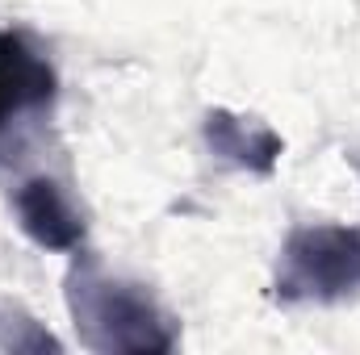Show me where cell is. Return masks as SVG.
Masks as SVG:
<instances>
[{
	"label": "cell",
	"instance_id": "cell-5",
	"mask_svg": "<svg viewBox=\"0 0 360 355\" xmlns=\"http://www.w3.org/2000/svg\"><path fill=\"white\" fill-rule=\"evenodd\" d=\"M201 138L222 163L252 172V176H272L285 155V142L272 126L243 117V113H231V109H210L201 121Z\"/></svg>",
	"mask_w": 360,
	"mask_h": 355
},
{
	"label": "cell",
	"instance_id": "cell-3",
	"mask_svg": "<svg viewBox=\"0 0 360 355\" xmlns=\"http://www.w3.org/2000/svg\"><path fill=\"white\" fill-rule=\"evenodd\" d=\"M59 96V76L46 51L25 29H0V151L8 134L46 117Z\"/></svg>",
	"mask_w": 360,
	"mask_h": 355
},
{
	"label": "cell",
	"instance_id": "cell-2",
	"mask_svg": "<svg viewBox=\"0 0 360 355\" xmlns=\"http://www.w3.org/2000/svg\"><path fill=\"white\" fill-rule=\"evenodd\" d=\"M356 293L360 226L310 222L289 230L272 276V297L281 305H340Z\"/></svg>",
	"mask_w": 360,
	"mask_h": 355
},
{
	"label": "cell",
	"instance_id": "cell-6",
	"mask_svg": "<svg viewBox=\"0 0 360 355\" xmlns=\"http://www.w3.org/2000/svg\"><path fill=\"white\" fill-rule=\"evenodd\" d=\"M356 168H360V159H356Z\"/></svg>",
	"mask_w": 360,
	"mask_h": 355
},
{
	"label": "cell",
	"instance_id": "cell-4",
	"mask_svg": "<svg viewBox=\"0 0 360 355\" xmlns=\"http://www.w3.org/2000/svg\"><path fill=\"white\" fill-rule=\"evenodd\" d=\"M13 213L17 226L25 230L30 243H38L42 251H63L76 255L84 247L89 222L80 213V205L72 201V192L51 176H30L13 192Z\"/></svg>",
	"mask_w": 360,
	"mask_h": 355
},
{
	"label": "cell",
	"instance_id": "cell-1",
	"mask_svg": "<svg viewBox=\"0 0 360 355\" xmlns=\"http://www.w3.org/2000/svg\"><path fill=\"white\" fill-rule=\"evenodd\" d=\"M63 301L80 343L96 355H168L180 343L176 318L155 301V293L105 272L89 251H76L68 267Z\"/></svg>",
	"mask_w": 360,
	"mask_h": 355
}]
</instances>
